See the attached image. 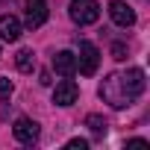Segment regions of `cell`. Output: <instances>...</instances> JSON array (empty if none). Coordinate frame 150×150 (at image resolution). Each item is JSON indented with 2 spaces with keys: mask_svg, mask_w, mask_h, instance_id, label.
Returning <instances> with one entry per match:
<instances>
[{
  "mask_svg": "<svg viewBox=\"0 0 150 150\" xmlns=\"http://www.w3.org/2000/svg\"><path fill=\"white\" fill-rule=\"evenodd\" d=\"M68 147H71V150H86V147H88V141H86V138H71V141H68Z\"/></svg>",
  "mask_w": 150,
  "mask_h": 150,
  "instance_id": "14",
  "label": "cell"
},
{
  "mask_svg": "<svg viewBox=\"0 0 150 150\" xmlns=\"http://www.w3.org/2000/svg\"><path fill=\"white\" fill-rule=\"evenodd\" d=\"M109 15H112V21L118 27H132L135 24V12L124 3V0H112V3H109Z\"/></svg>",
  "mask_w": 150,
  "mask_h": 150,
  "instance_id": "6",
  "label": "cell"
},
{
  "mask_svg": "<svg viewBox=\"0 0 150 150\" xmlns=\"http://www.w3.org/2000/svg\"><path fill=\"white\" fill-rule=\"evenodd\" d=\"M47 21V0H27V27L30 30H38L41 24Z\"/></svg>",
  "mask_w": 150,
  "mask_h": 150,
  "instance_id": "5",
  "label": "cell"
},
{
  "mask_svg": "<svg viewBox=\"0 0 150 150\" xmlns=\"http://www.w3.org/2000/svg\"><path fill=\"white\" fill-rule=\"evenodd\" d=\"M53 68H56L59 77H74V74H77V56L71 50H59L53 56Z\"/></svg>",
  "mask_w": 150,
  "mask_h": 150,
  "instance_id": "7",
  "label": "cell"
},
{
  "mask_svg": "<svg viewBox=\"0 0 150 150\" xmlns=\"http://www.w3.org/2000/svg\"><path fill=\"white\" fill-rule=\"evenodd\" d=\"M15 65H18V71L21 74H33V68H35V53L33 50H18V56H15Z\"/></svg>",
  "mask_w": 150,
  "mask_h": 150,
  "instance_id": "10",
  "label": "cell"
},
{
  "mask_svg": "<svg viewBox=\"0 0 150 150\" xmlns=\"http://www.w3.org/2000/svg\"><path fill=\"white\" fill-rule=\"evenodd\" d=\"M100 65V50L91 44V41H80V59H77V71L86 74V77H91V74L97 71Z\"/></svg>",
  "mask_w": 150,
  "mask_h": 150,
  "instance_id": "3",
  "label": "cell"
},
{
  "mask_svg": "<svg viewBox=\"0 0 150 150\" xmlns=\"http://www.w3.org/2000/svg\"><path fill=\"white\" fill-rule=\"evenodd\" d=\"M86 127H88L94 135H106V127H109V124H106V118H100V115L91 112V115H86Z\"/></svg>",
  "mask_w": 150,
  "mask_h": 150,
  "instance_id": "11",
  "label": "cell"
},
{
  "mask_svg": "<svg viewBox=\"0 0 150 150\" xmlns=\"http://www.w3.org/2000/svg\"><path fill=\"white\" fill-rule=\"evenodd\" d=\"M141 91H144V71L141 68H129L127 74H109L100 83V97L112 109L129 106Z\"/></svg>",
  "mask_w": 150,
  "mask_h": 150,
  "instance_id": "1",
  "label": "cell"
},
{
  "mask_svg": "<svg viewBox=\"0 0 150 150\" xmlns=\"http://www.w3.org/2000/svg\"><path fill=\"white\" fill-rule=\"evenodd\" d=\"M100 18V3L97 0H71V21L80 24V27H88Z\"/></svg>",
  "mask_w": 150,
  "mask_h": 150,
  "instance_id": "2",
  "label": "cell"
},
{
  "mask_svg": "<svg viewBox=\"0 0 150 150\" xmlns=\"http://www.w3.org/2000/svg\"><path fill=\"white\" fill-rule=\"evenodd\" d=\"M12 97V83L6 77H0V100H9Z\"/></svg>",
  "mask_w": 150,
  "mask_h": 150,
  "instance_id": "12",
  "label": "cell"
},
{
  "mask_svg": "<svg viewBox=\"0 0 150 150\" xmlns=\"http://www.w3.org/2000/svg\"><path fill=\"white\" fill-rule=\"evenodd\" d=\"M21 38V21L15 15H3L0 18V41H18Z\"/></svg>",
  "mask_w": 150,
  "mask_h": 150,
  "instance_id": "9",
  "label": "cell"
},
{
  "mask_svg": "<svg viewBox=\"0 0 150 150\" xmlns=\"http://www.w3.org/2000/svg\"><path fill=\"white\" fill-rule=\"evenodd\" d=\"M77 97H80V88H77V83L68 80V77L53 88V103H56V106H74Z\"/></svg>",
  "mask_w": 150,
  "mask_h": 150,
  "instance_id": "4",
  "label": "cell"
},
{
  "mask_svg": "<svg viewBox=\"0 0 150 150\" xmlns=\"http://www.w3.org/2000/svg\"><path fill=\"white\" fill-rule=\"evenodd\" d=\"M38 83H41V86H50L53 80H50V74H47V71H41V77H38Z\"/></svg>",
  "mask_w": 150,
  "mask_h": 150,
  "instance_id": "16",
  "label": "cell"
},
{
  "mask_svg": "<svg viewBox=\"0 0 150 150\" xmlns=\"http://www.w3.org/2000/svg\"><path fill=\"white\" fill-rule=\"evenodd\" d=\"M112 59H118V62H121V59H127V44L115 41V44H112Z\"/></svg>",
  "mask_w": 150,
  "mask_h": 150,
  "instance_id": "13",
  "label": "cell"
},
{
  "mask_svg": "<svg viewBox=\"0 0 150 150\" xmlns=\"http://www.w3.org/2000/svg\"><path fill=\"white\" fill-rule=\"evenodd\" d=\"M127 147H147V141L144 138H132V141H127Z\"/></svg>",
  "mask_w": 150,
  "mask_h": 150,
  "instance_id": "15",
  "label": "cell"
},
{
  "mask_svg": "<svg viewBox=\"0 0 150 150\" xmlns=\"http://www.w3.org/2000/svg\"><path fill=\"white\" fill-rule=\"evenodd\" d=\"M12 132H15V138H18V141L33 144V141L38 138V124H35V121H30V118H18V121H15V127H12Z\"/></svg>",
  "mask_w": 150,
  "mask_h": 150,
  "instance_id": "8",
  "label": "cell"
}]
</instances>
